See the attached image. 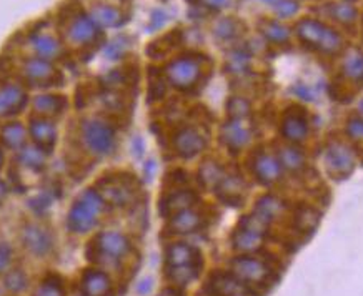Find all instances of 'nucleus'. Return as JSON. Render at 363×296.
<instances>
[{
  "mask_svg": "<svg viewBox=\"0 0 363 296\" xmlns=\"http://www.w3.org/2000/svg\"><path fill=\"white\" fill-rule=\"evenodd\" d=\"M297 37L305 47L310 50L318 52L322 55H337L343 50L345 40H343L342 33L335 28L325 25L323 22L317 18H302L297 23Z\"/></svg>",
  "mask_w": 363,
  "mask_h": 296,
  "instance_id": "f257e3e1",
  "label": "nucleus"
},
{
  "mask_svg": "<svg viewBox=\"0 0 363 296\" xmlns=\"http://www.w3.org/2000/svg\"><path fill=\"white\" fill-rule=\"evenodd\" d=\"M105 200L97 188H87L72 203L67 213V228L72 233H87L97 227L100 215L105 210Z\"/></svg>",
  "mask_w": 363,
  "mask_h": 296,
  "instance_id": "f03ea898",
  "label": "nucleus"
},
{
  "mask_svg": "<svg viewBox=\"0 0 363 296\" xmlns=\"http://www.w3.org/2000/svg\"><path fill=\"white\" fill-rule=\"evenodd\" d=\"M80 142L89 155L95 159H105L116 152L117 132L102 118H85L80 123Z\"/></svg>",
  "mask_w": 363,
  "mask_h": 296,
  "instance_id": "7ed1b4c3",
  "label": "nucleus"
},
{
  "mask_svg": "<svg viewBox=\"0 0 363 296\" xmlns=\"http://www.w3.org/2000/svg\"><path fill=\"white\" fill-rule=\"evenodd\" d=\"M130 251V241L118 232H102L87 248L89 260L97 265H117Z\"/></svg>",
  "mask_w": 363,
  "mask_h": 296,
  "instance_id": "20e7f679",
  "label": "nucleus"
},
{
  "mask_svg": "<svg viewBox=\"0 0 363 296\" xmlns=\"http://www.w3.org/2000/svg\"><path fill=\"white\" fill-rule=\"evenodd\" d=\"M205 59L200 55H180L165 67V77L172 87L182 92L195 89L202 80Z\"/></svg>",
  "mask_w": 363,
  "mask_h": 296,
  "instance_id": "39448f33",
  "label": "nucleus"
},
{
  "mask_svg": "<svg viewBox=\"0 0 363 296\" xmlns=\"http://www.w3.org/2000/svg\"><path fill=\"white\" fill-rule=\"evenodd\" d=\"M232 275L243 285H260L270 278L272 268L262 258L240 255L233 258L230 263Z\"/></svg>",
  "mask_w": 363,
  "mask_h": 296,
  "instance_id": "423d86ee",
  "label": "nucleus"
},
{
  "mask_svg": "<svg viewBox=\"0 0 363 296\" xmlns=\"http://www.w3.org/2000/svg\"><path fill=\"white\" fill-rule=\"evenodd\" d=\"M97 190L105 203L112 205V207H127L135 198V187L128 176H107L100 181Z\"/></svg>",
  "mask_w": 363,
  "mask_h": 296,
  "instance_id": "0eeeda50",
  "label": "nucleus"
},
{
  "mask_svg": "<svg viewBox=\"0 0 363 296\" xmlns=\"http://www.w3.org/2000/svg\"><path fill=\"white\" fill-rule=\"evenodd\" d=\"M102 33V28L87 13H75L67 25V40L74 45H90Z\"/></svg>",
  "mask_w": 363,
  "mask_h": 296,
  "instance_id": "6e6552de",
  "label": "nucleus"
},
{
  "mask_svg": "<svg viewBox=\"0 0 363 296\" xmlns=\"http://www.w3.org/2000/svg\"><path fill=\"white\" fill-rule=\"evenodd\" d=\"M172 145L180 159H195L207 148V137L197 127H184L175 132Z\"/></svg>",
  "mask_w": 363,
  "mask_h": 296,
  "instance_id": "1a4fd4ad",
  "label": "nucleus"
},
{
  "mask_svg": "<svg viewBox=\"0 0 363 296\" xmlns=\"http://www.w3.org/2000/svg\"><path fill=\"white\" fill-rule=\"evenodd\" d=\"M22 245L33 256H47L54 248V237L45 227L37 223H28L22 228L21 233Z\"/></svg>",
  "mask_w": 363,
  "mask_h": 296,
  "instance_id": "9d476101",
  "label": "nucleus"
},
{
  "mask_svg": "<svg viewBox=\"0 0 363 296\" xmlns=\"http://www.w3.org/2000/svg\"><path fill=\"white\" fill-rule=\"evenodd\" d=\"M325 164L333 175L347 176L353 171L355 166V154L345 143L332 142L325 150Z\"/></svg>",
  "mask_w": 363,
  "mask_h": 296,
  "instance_id": "9b49d317",
  "label": "nucleus"
},
{
  "mask_svg": "<svg viewBox=\"0 0 363 296\" xmlns=\"http://www.w3.org/2000/svg\"><path fill=\"white\" fill-rule=\"evenodd\" d=\"M252 171L262 185H274L284 175V169L277 155H272L269 152H257L253 155Z\"/></svg>",
  "mask_w": 363,
  "mask_h": 296,
  "instance_id": "f8f14e48",
  "label": "nucleus"
},
{
  "mask_svg": "<svg viewBox=\"0 0 363 296\" xmlns=\"http://www.w3.org/2000/svg\"><path fill=\"white\" fill-rule=\"evenodd\" d=\"M253 132L245 120H228L220 127V140L228 150L240 152L252 143Z\"/></svg>",
  "mask_w": 363,
  "mask_h": 296,
  "instance_id": "ddd939ff",
  "label": "nucleus"
},
{
  "mask_svg": "<svg viewBox=\"0 0 363 296\" xmlns=\"http://www.w3.org/2000/svg\"><path fill=\"white\" fill-rule=\"evenodd\" d=\"M27 105V92L18 84L0 85V118L17 115Z\"/></svg>",
  "mask_w": 363,
  "mask_h": 296,
  "instance_id": "4468645a",
  "label": "nucleus"
},
{
  "mask_svg": "<svg viewBox=\"0 0 363 296\" xmlns=\"http://www.w3.org/2000/svg\"><path fill=\"white\" fill-rule=\"evenodd\" d=\"M28 135H30L33 145L40 147L42 150H50L57 142V125L47 117H33L28 123Z\"/></svg>",
  "mask_w": 363,
  "mask_h": 296,
  "instance_id": "2eb2a0df",
  "label": "nucleus"
},
{
  "mask_svg": "<svg viewBox=\"0 0 363 296\" xmlns=\"http://www.w3.org/2000/svg\"><path fill=\"white\" fill-rule=\"evenodd\" d=\"M23 79L28 80L30 84H50L52 80L59 77V72L49 60L40 59V57H30L23 62L22 65Z\"/></svg>",
  "mask_w": 363,
  "mask_h": 296,
  "instance_id": "dca6fc26",
  "label": "nucleus"
},
{
  "mask_svg": "<svg viewBox=\"0 0 363 296\" xmlns=\"http://www.w3.org/2000/svg\"><path fill=\"white\" fill-rule=\"evenodd\" d=\"M185 265H202V256L197 248L189 243H174L167 248L165 253V268Z\"/></svg>",
  "mask_w": 363,
  "mask_h": 296,
  "instance_id": "f3484780",
  "label": "nucleus"
},
{
  "mask_svg": "<svg viewBox=\"0 0 363 296\" xmlns=\"http://www.w3.org/2000/svg\"><path fill=\"white\" fill-rule=\"evenodd\" d=\"M281 137L294 145H298L308 137V120L298 112H289L281 120Z\"/></svg>",
  "mask_w": 363,
  "mask_h": 296,
  "instance_id": "a211bd4d",
  "label": "nucleus"
},
{
  "mask_svg": "<svg viewBox=\"0 0 363 296\" xmlns=\"http://www.w3.org/2000/svg\"><path fill=\"white\" fill-rule=\"evenodd\" d=\"M197 193L192 192V190H177V192H172L170 195L162 200L160 203V213L162 217H174L175 213L184 212V210L194 208V205L197 203Z\"/></svg>",
  "mask_w": 363,
  "mask_h": 296,
  "instance_id": "6ab92c4d",
  "label": "nucleus"
},
{
  "mask_svg": "<svg viewBox=\"0 0 363 296\" xmlns=\"http://www.w3.org/2000/svg\"><path fill=\"white\" fill-rule=\"evenodd\" d=\"M203 223L202 213H199L197 210L189 208L184 210V212L175 213L174 217L169 220V230L175 235H189V233H194L200 230Z\"/></svg>",
  "mask_w": 363,
  "mask_h": 296,
  "instance_id": "aec40b11",
  "label": "nucleus"
},
{
  "mask_svg": "<svg viewBox=\"0 0 363 296\" xmlns=\"http://www.w3.org/2000/svg\"><path fill=\"white\" fill-rule=\"evenodd\" d=\"M80 286L85 296H107L112 290V281L105 271L90 268L84 273Z\"/></svg>",
  "mask_w": 363,
  "mask_h": 296,
  "instance_id": "412c9836",
  "label": "nucleus"
},
{
  "mask_svg": "<svg viewBox=\"0 0 363 296\" xmlns=\"http://www.w3.org/2000/svg\"><path fill=\"white\" fill-rule=\"evenodd\" d=\"M28 42H30L33 52H35L37 57L44 60H55L62 55V44L55 37L49 35V33H32L28 37Z\"/></svg>",
  "mask_w": 363,
  "mask_h": 296,
  "instance_id": "4be33fe9",
  "label": "nucleus"
},
{
  "mask_svg": "<svg viewBox=\"0 0 363 296\" xmlns=\"http://www.w3.org/2000/svg\"><path fill=\"white\" fill-rule=\"evenodd\" d=\"M33 112L39 117H55L62 113L67 107V100L57 93H42L37 95L32 102Z\"/></svg>",
  "mask_w": 363,
  "mask_h": 296,
  "instance_id": "5701e85b",
  "label": "nucleus"
},
{
  "mask_svg": "<svg viewBox=\"0 0 363 296\" xmlns=\"http://www.w3.org/2000/svg\"><path fill=\"white\" fill-rule=\"evenodd\" d=\"M210 288L215 296H243L245 285L232 273H217L210 278Z\"/></svg>",
  "mask_w": 363,
  "mask_h": 296,
  "instance_id": "b1692460",
  "label": "nucleus"
},
{
  "mask_svg": "<svg viewBox=\"0 0 363 296\" xmlns=\"http://www.w3.org/2000/svg\"><path fill=\"white\" fill-rule=\"evenodd\" d=\"M264 240L265 237L252 230H247L243 227H238L232 235V245L242 255H252V253L259 251L262 245H264Z\"/></svg>",
  "mask_w": 363,
  "mask_h": 296,
  "instance_id": "393cba45",
  "label": "nucleus"
},
{
  "mask_svg": "<svg viewBox=\"0 0 363 296\" xmlns=\"http://www.w3.org/2000/svg\"><path fill=\"white\" fill-rule=\"evenodd\" d=\"M215 190L225 203L238 205L242 202L243 193H245V183L238 175H225Z\"/></svg>",
  "mask_w": 363,
  "mask_h": 296,
  "instance_id": "a878e982",
  "label": "nucleus"
},
{
  "mask_svg": "<svg viewBox=\"0 0 363 296\" xmlns=\"http://www.w3.org/2000/svg\"><path fill=\"white\" fill-rule=\"evenodd\" d=\"M285 212V203L284 200L275 197V195H264L259 198V202L255 203L253 213H257L262 220H265L267 223L275 222L277 218H280Z\"/></svg>",
  "mask_w": 363,
  "mask_h": 296,
  "instance_id": "bb28decb",
  "label": "nucleus"
},
{
  "mask_svg": "<svg viewBox=\"0 0 363 296\" xmlns=\"http://www.w3.org/2000/svg\"><path fill=\"white\" fill-rule=\"evenodd\" d=\"M323 11L328 17L332 18V21H335L337 23H340V25H345V27H352L358 18V11L355 8V6L350 2H345V0H342V2L327 4Z\"/></svg>",
  "mask_w": 363,
  "mask_h": 296,
  "instance_id": "cd10ccee",
  "label": "nucleus"
},
{
  "mask_svg": "<svg viewBox=\"0 0 363 296\" xmlns=\"http://www.w3.org/2000/svg\"><path fill=\"white\" fill-rule=\"evenodd\" d=\"M342 74L348 82L363 85V52L353 49L343 57Z\"/></svg>",
  "mask_w": 363,
  "mask_h": 296,
  "instance_id": "c85d7f7f",
  "label": "nucleus"
},
{
  "mask_svg": "<svg viewBox=\"0 0 363 296\" xmlns=\"http://www.w3.org/2000/svg\"><path fill=\"white\" fill-rule=\"evenodd\" d=\"M279 159L281 169L286 171H294V173H298L305 169L307 165V159H305V154L297 145H285L279 148Z\"/></svg>",
  "mask_w": 363,
  "mask_h": 296,
  "instance_id": "c756f323",
  "label": "nucleus"
},
{
  "mask_svg": "<svg viewBox=\"0 0 363 296\" xmlns=\"http://www.w3.org/2000/svg\"><path fill=\"white\" fill-rule=\"evenodd\" d=\"M27 133L21 122H9L0 130V140L11 150H21L27 145Z\"/></svg>",
  "mask_w": 363,
  "mask_h": 296,
  "instance_id": "7c9ffc66",
  "label": "nucleus"
},
{
  "mask_svg": "<svg viewBox=\"0 0 363 296\" xmlns=\"http://www.w3.org/2000/svg\"><path fill=\"white\" fill-rule=\"evenodd\" d=\"M260 33L269 44L275 45L289 44L290 37H292V32H290L289 27L280 23L279 21H270V18H265V21L260 22Z\"/></svg>",
  "mask_w": 363,
  "mask_h": 296,
  "instance_id": "2f4dec72",
  "label": "nucleus"
},
{
  "mask_svg": "<svg viewBox=\"0 0 363 296\" xmlns=\"http://www.w3.org/2000/svg\"><path fill=\"white\" fill-rule=\"evenodd\" d=\"M90 17L99 23L100 27H121L125 22L122 11H118L117 7L108 6V4H99L92 8Z\"/></svg>",
  "mask_w": 363,
  "mask_h": 296,
  "instance_id": "473e14b6",
  "label": "nucleus"
},
{
  "mask_svg": "<svg viewBox=\"0 0 363 296\" xmlns=\"http://www.w3.org/2000/svg\"><path fill=\"white\" fill-rule=\"evenodd\" d=\"M17 160L28 170L40 171L47 164V152L37 145H26L18 150Z\"/></svg>",
  "mask_w": 363,
  "mask_h": 296,
  "instance_id": "72a5a7b5",
  "label": "nucleus"
},
{
  "mask_svg": "<svg viewBox=\"0 0 363 296\" xmlns=\"http://www.w3.org/2000/svg\"><path fill=\"white\" fill-rule=\"evenodd\" d=\"M225 175L227 173L225 170H223V166L213 160H207L205 164H202L199 170L200 183H202L205 188H217L218 183H220Z\"/></svg>",
  "mask_w": 363,
  "mask_h": 296,
  "instance_id": "f704fd0d",
  "label": "nucleus"
},
{
  "mask_svg": "<svg viewBox=\"0 0 363 296\" xmlns=\"http://www.w3.org/2000/svg\"><path fill=\"white\" fill-rule=\"evenodd\" d=\"M202 270V265H185V266H172L165 268L167 278L177 286H187L189 283L197 278Z\"/></svg>",
  "mask_w": 363,
  "mask_h": 296,
  "instance_id": "c9c22d12",
  "label": "nucleus"
},
{
  "mask_svg": "<svg viewBox=\"0 0 363 296\" xmlns=\"http://www.w3.org/2000/svg\"><path fill=\"white\" fill-rule=\"evenodd\" d=\"M242 32V23L233 17H222L218 18L213 25V33L218 40L228 42L235 40Z\"/></svg>",
  "mask_w": 363,
  "mask_h": 296,
  "instance_id": "e433bc0d",
  "label": "nucleus"
},
{
  "mask_svg": "<svg viewBox=\"0 0 363 296\" xmlns=\"http://www.w3.org/2000/svg\"><path fill=\"white\" fill-rule=\"evenodd\" d=\"M227 112L232 120H247L252 113V103L245 97L235 95L227 102Z\"/></svg>",
  "mask_w": 363,
  "mask_h": 296,
  "instance_id": "4c0bfd02",
  "label": "nucleus"
},
{
  "mask_svg": "<svg viewBox=\"0 0 363 296\" xmlns=\"http://www.w3.org/2000/svg\"><path fill=\"white\" fill-rule=\"evenodd\" d=\"M318 222H320V213L317 210L310 207L300 208L298 213L295 215V225H297L300 232L313 230V228L318 225Z\"/></svg>",
  "mask_w": 363,
  "mask_h": 296,
  "instance_id": "58836bf2",
  "label": "nucleus"
},
{
  "mask_svg": "<svg viewBox=\"0 0 363 296\" xmlns=\"http://www.w3.org/2000/svg\"><path fill=\"white\" fill-rule=\"evenodd\" d=\"M4 283H6V288L11 291V293H21V291L27 288L28 278L21 268H13L11 271H7L6 281H4Z\"/></svg>",
  "mask_w": 363,
  "mask_h": 296,
  "instance_id": "ea45409f",
  "label": "nucleus"
},
{
  "mask_svg": "<svg viewBox=\"0 0 363 296\" xmlns=\"http://www.w3.org/2000/svg\"><path fill=\"white\" fill-rule=\"evenodd\" d=\"M250 65V52L247 50H233L228 57V70L232 74H243Z\"/></svg>",
  "mask_w": 363,
  "mask_h": 296,
  "instance_id": "a19ab883",
  "label": "nucleus"
},
{
  "mask_svg": "<svg viewBox=\"0 0 363 296\" xmlns=\"http://www.w3.org/2000/svg\"><path fill=\"white\" fill-rule=\"evenodd\" d=\"M128 49V42L125 37H118V39L108 42L107 45H105V57L111 60H118L122 59L123 55H125V52Z\"/></svg>",
  "mask_w": 363,
  "mask_h": 296,
  "instance_id": "79ce46f5",
  "label": "nucleus"
},
{
  "mask_svg": "<svg viewBox=\"0 0 363 296\" xmlns=\"http://www.w3.org/2000/svg\"><path fill=\"white\" fill-rule=\"evenodd\" d=\"M33 296H65L64 285H62L60 280L49 278L39 286V290L35 291Z\"/></svg>",
  "mask_w": 363,
  "mask_h": 296,
  "instance_id": "37998d69",
  "label": "nucleus"
},
{
  "mask_svg": "<svg viewBox=\"0 0 363 296\" xmlns=\"http://www.w3.org/2000/svg\"><path fill=\"white\" fill-rule=\"evenodd\" d=\"M275 12L280 18H290L298 12L297 0H279L275 4Z\"/></svg>",
  "mask_w": 363,
  "mask_h": 296,
  "instance_id": "c03bdc74",
  "label": "nucleus"
},
{
  "mask_svg": "<svg viewBox=\"0 0 363 296\" xmlns=\"http://www.w3.org/2000/svg\"><path fill=\"white\" fill-rule=\"evenodd\" d=\"M345 132L350 140L363 142V118L362 117L350 118V120L347 122Z\"/></svg>",
  "mask_w": 363,
  "mask_h": 296,
  "instance_id": "a18cd8bd",
  "label": "nucleus"
},
{
  "mask_svg": "<svg viewBox=\"0 0 363 296\" xmlns=\"http://www.w3.org/2000/svg\"><path fill=\"white\" fill-rule=\"evenodd\" d=\"M125 82H127V72H123L121 69L108 72V74L104 77V84L111 90L122 87V85H125Z\"/></svg>",
  "mask_w": 363,
  "mask_h": 296,
  "instance_id": "49530a36",
  "label": "nucleus"
},
{
  "mask_svg": "<svg viewBox=\"0 0 363 296\" xmlns=\"http://www.w3.org/2000/svg\"><path fill=\"white\" fill-rule=\"evenodd\" d=\"M292 90L298 98L305 100V102H315V100H317V92H315V90L307 84H303V82L295 84Z\"/></svg>",
  "mask_w": 363,
  "mask_h": 296,
  "instance_id": "de8ad7c7",
  "label": "nucleus"
},
{
  "mask_svg": "<svg viewBox=\"0 0 363 296\" xmlns=\"http://www.w3.org/2000/svg\"><path fill=\"white\" fill-rule=\"evenodd\" d=\"M12 261V246L9 243H0V275L7 273Z\"/></svg>",
  "mask_w": 363,
  "mask_h": 296,
  "instance_id": "09e8293b",
  "label": "nucleus"
},
{
  "mask_svg": "<svg viewBox=\"0 0 363 296\" xmlns=\"http://www.w3.org/2000/svg\"><path fill=\"white\" fill-rule=\"evenodd\" d=\"M50 205H52V202H50L49 195H47V193H42V195H39V197H37V198L30 200V207L33 208V212H35V213L45 212V210L49 208Z\"/></svg>",
  "mask_w": 363,
  "mask_h": 296,
  "instance_id": "8fccbe9b",
  "label": "nucleus"
},
{
  "mask_svg": "<svg viewBox=\"0 0 363 296\" xmlns=\"http://www.w3.org/2000/svg\"><path fill=\"white\" fill-rule=\"evenodd\" d=\"M197 2L208 11H222V8L230 6L232 0H197Z\"/></svg>",
  "mask_w": 363,
  "mask_h": 296,
  "instance_id": "3c124183",
  "label": "nucleus"
},
{
  "mask_svg": "<svg viewBox=\"0 0 363 296\" xmlns=\"http://www.w3.org/2000/svg\"><path fill=\"white\" fill-rule=\"evenodd\" d=\"M165 22H167V13L164 11H155L150 17L149 30H157V28H160Z\"/></svg>",
  "mask_w": 363,
  "mask_h": 296,
  "instance_id": "603ef678",
  "label": "nucleus"
},
{
  "mask_svg": "<svg viewBox=\"0 0 363 296\" xmlns=\"http://www.w3.org/2000/svg\"><path fill=\"white\" fill-rule=\"evenodd\" d=\"M132 154L137 156V159H140V156L145 154V143H143V138L142 137H133L132 140Z\"/></svg>",
  "mask_w": 363,
  "mask_h": 296,
  "instance_id": "864d4df0",
  "label": "nucleus"
},
{
  "mask_svg": "<svg viewBox=\"0 0 363 296\" xmlns=\"http://www.w3.org/2000/svg\"><path fill=\"white\" fill-rule=\"evenodd\" d=\"M155 171H157V164L155 160H147L145 165H143V175H145V180L147 181H152L155 176Z\"/></svg>",
  "mask_w": 363,
  "mask_h": 296,
  "instance_id": "5fc2aeb1",
  "label": "nucleus"
},
{
  "mask_svg": "<svg viewBox=\"0 0 363 296\" xmlns=\"http://www.w3.org/2000/svg\"><path fill=\"white\" fill-rule=\"evenodd\" d=\"M152 286H154V283H152V278H145V280H142L140 283H138L137 291L140 295H147V293H150Z\"/></svg>",
  "mask_w": 363,
  "mask_h": 296,
  "instance_id": "6e6d98bb",
  "label": "nucleus"
},
{
  "mask_svg": "<svg viewBox=\"0 0 363 296\" xmlns=\"http://www.w3.org/2000/svg\"><path fill=\"white\" fill-rule=\"evenodd\" d=\"M6 195H7V185H6V181L0 180V202L6 198Z\"/></svg>",
  "mask_w": 363,
  "mask_h": 296,
  "instance_id": "4d7b16f0",
  "label": "nucleus"
},
{
  "mask_svg": "<svg viewBox=\"0 0 363 296\" xmlns=\"http://www.w3.org/2000/svg\"><path fill=\"white\" fill-rule=\"evenodd\" d=\"M358 113H360V117L363 118V98L358 102Z\"/></svg>",
  "mask_w": 363,
  "mask_h": 296,
  "instance_id": "13d9d810",
  "label": "nucleus"
},
{
  "mask_svg": "<svg viewBox=\"0 0 363 296\" xmlns=\"http://www.w3.org/2000/svg\"><path fill=\"white\" fill-rule=\"evenodd\" d=\"M2 165H4V152L2 148H0V169H2Z\"/></svg>",
  "mask_w": 363,
  "mask_h": 296,
  "instance_id": "bf43d9fd",
  "label": "nucleus"
},
{
  "mask_svg": "<svg viewBox=\"0 0 363 296\" xmlns=\"http://www.w3.org/2000/svg\"><path fill=\"white\" fill-rule=\"evenodd\" d=\"M262 2H265V4H272V6H275V4L279 2V0H262Z\"/></svg>",
  "mask_w": 363,
  "mask_h": 296,
  "instance_id": "052dcab7",
  "label": "nucleus"
},
{
  "mask_svg": "<svg viewBox=\"0 0 363 296\" xmlns=\"http://www.w3.org/2000/svg\"><path fill=\"white\" fill-rule=\"evenodd\" d=\"M345 2H350V4H353V2H357V0H345Z\"/></svg>",
  "mask_w": 363,
  "mask_h": 296,
  "instance_id": "680f3d73",
  "label": "nucleus"
},
{
  "mask_svg": "<svg viewBox=\"0 0 363 296\" xmlns=\"http://www.w3.org/2000/svg\"><path fill=\"white\" fill-rule=\"evenodd\" d=\"M75 296H85V295H84V293H80V295H75Z\"/></svg>",
  "mask_w": 363,
  "mask_h": 296,
  "instance_id": "e2e57ef3",
  "label": "nucleus"
}]
</instances>
